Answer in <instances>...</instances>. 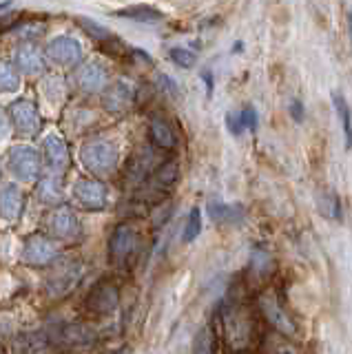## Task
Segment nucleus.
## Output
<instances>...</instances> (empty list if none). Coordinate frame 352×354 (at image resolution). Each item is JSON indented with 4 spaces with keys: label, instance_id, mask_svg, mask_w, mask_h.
Returning <instances> with one entry per match:
<instances>
[{
    "label": "nucleus",
    "instance_id": "obj_17",
    "mask_svg": "<svg viewBox=\"0 0 352 354\" xmlns=\"http://www.w3.org/2000/svg\"><path fill=\"white\" fill-rule=\"evenodd\" d=\"M14 64L18 66L20 73L25 75H38L42 69H45V55L36 47V44H20L14 53Z\"/></svg>",
    "mask_w": 352,
    "mask_h": 354
},
{
    "label": "nucleus",
    "instance_id": "obj_38",
    "mask_svg": "<svg viewBox=\"0 0 352 354\" xmlns=\"http://www.w3.org/2000/svg\"><path fill=\"white\" fill-rule=\"evenodd\" d=\"M133 55H136V58H142L145 62H151V55H149V53H145L142 49H133Z\"/></svg>",
    "mask_w": 352,
    "mask_h": 354
},
{
    "label": "nucleus",
    "instance_id": "obj_3",
    "mask_svg": "<svg viewBox=\"0 0 352 354\" xmlns=\"http://www.w3.org/2000/svg\"><path fill=\"white\" fill-rule=\"evenodd\" d=\"M82 263L80 261H60L51 268L47 281H45V292L49 299H62L67 297L75 286L82 279Z\"/></svg>",
    "mask_w": 352,
    "mask_h": 354
},
{
    "label": "nucleus",
    "instance_id": "obj_12",
    "mask_svg": "<svg viewBox=\"0 0 352 354\" xmlns=\"http://www.w3.org/2000/svg\"><path fill=\"white\" fill-rule=\"evenodd\" d=\"M58 259V248L49 237L34 235L25 241L23 246V261L34 268H47Z\"/></svg>",
    "mask_w": 352,
    "mask_h": 354
},
{
    "label": "nucleus",
    "instance_id": "obj_31",
    "mask_svg": "<svg viewBox=\"0 0 352 354\" xmlns=\"http://www.w3.org/2000/svg\"><path fill=\"white\" fill-rule=\"evenodd\" d=\"M78 22L84 27V31L89 33V36H93L98 42H102V44H111V42H118L113 36H111V31L109 29H104V27H100L98 22H93V20H86V18H78Z\"/></svg>",
    "mask_w": 352,
    "mask_h": 354
},
{
    "label": "nucleus",
    "instance_id": "obj_2",
    "mask_svg": "<svg viewBox=\"0 0 352 354\" xmlns=\"http://www.w3.org/2000/svg\"><path fill=\"white\" fill-rule=\"evenodd\" d=\"M80 160L82 166L89 173H93L95 177H106L115 173L118 164H120V149L118 144L111 140L98 138V140H89L82 144L80 149Z\"/></svg>",
    "mask_w": 352,
    "mask_h": 354
},
{
    "label": "nucleus",
    "instance_id": "obj_28",
    "mask_svg": "<svg viewBox=\"0 0 352 354\" xmlns=\"http://www.w3.org/2000/svg\"><path fill=\"white\" fill-rule=\"evenodd\" d=\"M0 84H3L5 93H16L20 88V71L18 66L12 62H3V69H0Z\"/></svg>",
    "mask_w": 352,
    "mask_h": 354
},
{
    "label": "nucleus",
    "instance_id": "obj_5",
    "mask_svg": "<svg viewBox=\"0 0 352 354\" xmlns=\"http://www.w3.org/2000/svg\"><path fill=\"white\" fill-rule=\"evenodd\" d=\"M257 308L261 317L268 321V326L272 330L281 332V335L295 339L297 337V326L295 321L290 319V315L286 313V308L281 306V299L275 290H263L259 297H257Z\"/></svg>",
    "mask_w": 352,
    "mask_h": 354
},
{
    "label": "nucleus",
    "instance_id": "obj_27",
    "mask_svg": "<svg viewBox=\"0 0 352 354\" xmlns=\"http://www.w3.org/2000/svg\"><path fill=\"white\" fill-rule=\"evenodd\" d=\"M178 175H180V164L175 160H167L164 164L158 166L156 171V184L162 186V188H169L178 182Z\"/></svg>",
    "mask_w": 352,
    "mask_h": 354
},
{
    "label": "nucleus",
    "instance_id": "obj_23",
    "mask_svg": "<svg viewBox=\"0 0 352 354\" xmlns=\"http://www.w3.org/2000/svg\"><path fill=\"white\" fill-rule=\"evenodd\" d=\"M261 354H302V350L295 346L290 337L275 330V335L261 341Z\"/></svg>",
    "mask_w": 352,
    "mask_h": 354
},
{
    "label": "nucleus",
    "instance_id": "obj_10",
    "mask_svg": "<svg viewBox=\"0 0 352 354\" xmlns=\"http://www.w3.org/2000/svg\"><path fill=\"white\" fill-rule=\"evenodd\" d=\"M73 197L84 210H104L109 204V188L100 180L82 177L73 184Z\"/></svg>",
    "mask_w": 352,
    "mask_h": 354
},
{
    "label": "nucleus",
    "instance_id": "obj_6",
    "mask_svg": "<svg viewBox=\"0 0 352 354\" xmlns=\"http://www.w3.org/2000/svg\"><path fill=\"white\" fill-rule=\"evenodd\" d=\"M45 228L53 239H60V241H78L82 235L78 215H75L69 206L53 208L45 219Z\"/></svg>",
    "mask_w": 352,
    "mask_h": 354
},
{
    "label": "nucleus",
    "instance_id": "obj_18",
    "mask_svg": "<svg viewBox=\"0 0 352 354\" xmlns=\"http://www.w3.org/2000/svg\"><path fill=\"white\" fill-rule=\"evenodd\" d=\"M149 138L153 142V147H158L162 151H173L178 147V136H175L173 127L164 118H151L149 122Z\"/></svg>",
    "mask_w": 352,
    "mask_h": 354
},
{
    "label": "nucleus",
    "instance_id": "obj_36",
    "mask_svg": "<svg viewBox=\"0 0 352 354\" xmlns=\"http://www.w3.org/2000/svg\"><path fill=\"white\" fill-rule=\"evenodd\" d=\"M290 115H293L295 122H304L306 111H304V102H302V100H293V102H290Z\"/></svg>",
    "mask_w": 352,
    "mask_h": 354
},
{
    "label": "nucleus",
    "instance_id": "obj_25",
    "mask_svg": "<svg viewBox=\"0 0 352 354\" xmlns=\"http://www.w3.org/2000/svg\"><path fill=\"white\" fill-rule=\"evenodd\" d=\"M333 102H335V111L341 120V127H344V138H346V149H352V115L346 97L341 93H333Z\"/></svg>",
    "mask_w": 352,
    "mask_h": 354
},
{
    "label": "nucleus",
    "instance_id": "obj_20",
    "mask_svg": "<svg viewBox=\"0 0 352 354\" xmlns=\"http://www.w3.org/2000/svg\"><path fill=\"white\" fill-rule=\"evenodd\" d=\"M38 199L42 204L47 206H58L62 202V180H60V173H49L45 177H40L38 182Z\"/></svg>",
    "mask_w": 352,
    "mask_h": 354
},
{
    "label": "nucleus",
    "instance_id": "obj_7",
    "mask_svg": "<svg viewBox=\"0 0 352 354\" xmlns=\"http://www.w3.org/2000/svg\"><path fill=\"white\" fill-rule=\"evenodd\" d=\"M7 113L14 124V131L23 138L36 136L42 127V118H40V111H38L36 102H31L27 97H20L16 102L9 104Z\"/></svg>",
    "mask_w": 352,
    "mask_h": 354
},
{
    "label": "nucleus",
    "instance_id": "obj_16",
    "mask_svg": "<svg viewBox=\"0 0 352 354\" xmlns=\"http://www.w3.org/2000/svg\"><path fill=\"white\" fill-rule=\"evenodd\" d=\"M42 155H45V162L53 173H62L69 166V149L56 133H51L42 142Z\"/></svg>",
    "mask_w": 352,
    "mask_h": 354
},
{
    "label": "nucleus",
    "instance_id": "obj_15",
    "mask_svg": "<svg viewBox=\"0 0 352 354\" xmlns=\"http://www.w3.org/2000/svg\"><path fill=\"white\" fill-rule=\"evenodd\" d=\"M106 69L102 64H98V62H86L82 66H78L75 69V75H73V80L75 84H78L80 91L84 93H98V91H104V88L109 86L106 84Z\"/></svg>",
    "mask_w": 352,
    "mask_h": 354
},
{
    "label": "nucleus",
    "instance_id": "obj_4",
    "mask_svg": "<svg viewBox=\"0 0 352 354\" xmlns=\"http://www.w3.org/2000/svg\"><path fill=\"white\" fill-rule=\"evenodd\" d=\"M140 246V232L133 224H120L109 237V261L118 268L124 266L136 257Z\"/></svg>",
    "mask_w": 352,
    "mask_h": 354
},
{
    "label": "nucleus",
    "instance_id": "obj_24",
    "mask_svg": "<svg viewBox=\"0 0 352 354\" xmlns=\"http://www.w3.org/2000/svg\"><path fill=\"white\" fill-rule=\"evenodd\" d=\"M118 18H127V20H138V22H160L164 16L162 11L156 7H147V5H138V7H124L115 11Z\"/></svg>",
    "mask_w": 352,
    "mask_h": 354
},
{
    "label": "nucleus",
    "instance_id": "obj_8",
    "mask_svg": "<svg viewBox=\"0 0 352 354\" xmlns=\"http://www.w3.org/2000/svg\"><path fill=\"white\" fill-rule=\"evenodd\" d=\"M9 171H12L20 182H36L42 171V160L36 149L27 144H18L9 151Z\"/></svg>",
    "mask_w": 352,
    "mask_h": 354
},
{
    "label": "nucleus",
    "instance_id": "obj_34",
    "mask_svg": "<svg viewBox=\"0 0 352 354\" xmlns=\"http://www.w3.org/2000/svg\"><path fill=\"white\" fill-rule=\"evenodd\" d=\"M239 115H241V122H244V127L248 131H257V127H259V115H257L255 106H246Z\"/></svg>",
    "mask_w": 352,
    "mask_h": 354
},
{
    "label": "nucleus",
    "instance_id": "obj_30",
    "mask_svg": "<svg viewBox=\"0 0 352 354\" xmlns=\"http://www.w3.org/2000/svg\"><path fill=\"white\" fill-rule=\"evenodd\" d=\"M202 232V210L200 208H193L189 213V219H186V226H184V235H182V241L184 243H191L200 237Z\"/></svg>",
    "mask_w": 352,
    "mask_h": 354
},
{
    "label": "nucleus",
    "instance_id": "obj_14",
    "mask_svg": "<svg viewBox=\"0 0 352 354\" xmlns=\"http://www.w3.org/2000/svg\"><path fill=\"white\" fill-rule=\"evenodd\" d=\"M95 339H98V335H95V330L89 324H69V326H62L56 332V335H53V341L60 343L62 348H71V350L89 348Z\"/></svg>",
    "mask_w": 352,
    "mask_h": 354
},
{
    "label": "nucleus",
    "instance_id": "obj_19",
    "mask_svg": "<svg viewBox=\"0 0 352 354\" xmlns=\"http://www.w3.org/2000/svg\"><path fill=\"white\" fill-rule=\"evenodd\" d=\"M25 206V197L23 191L16 184H5L3 186V195H0V208H3V217L7 221H14L20 217Z\"/></svg>",
    "mask_w": 352,
    "mask_h": 354
},
{
    "label": "nucleus",
    "instance_id": "obj_1",
    "mask_svg": "<svg viewBox=\"0 0 352 354\" xmlns=\"http://www.w3.org/2000/svg\"><path fill=\"white\" fill-rule=\"evenodd\" d=\"M224 339L233 352H248L257 343V321L241 304H228L222 313Z\"/></svg>",
    "mask_w": 352,
    "mask_h": 354
},
{
    "label": "nucleus",
    "instance_id": "obj_37",
    "mask_svg": "<svg viewBox=\"0 0 352 354\" xmlns=\"http://www.w3.org/2000/svg\"><path fill=\"white\" fill-rule=\"evenodd\" d=\"M202 77H204V82H206V97H211L213 95V75L208 73V71H202Z\"/></svg>",
    "mask_w": 352,
    "mask_h": 354
},
{
    "label": "nucleus",
    "instance_id": "obj_35",
    "mask_svg": "<svg viewBox=\"0 0 352 354\" xmlns=\"http://www.w3.org/2000/svg\"><path fill=\"white\" fill-rule=\"evenodd\" d=\"M226 129L233 133V136H241V131H244V122H241V115H235V113H228L226 115Z\"/></svg>",
    "mask_w": 352,
    "mask_h": 354
},
{
    "label": "nucleus",
    "instance_id": "obj_21",
    "mask_svg": "<svg viewBox=\"0 0 352 354\" xmlns=\"http://www.w3.org/2000/svg\"><path fill=\"white\" fill-rule=\"evenodd\" d=\"M208 217H211L215 224H222V226H235L244 221V208L239 204H219L213 202L208 204Z\"/></svg>",
    "mask_w": 352,
    "mask_h": 354
},
{
    "label": "nucleus",
    "instance_id": "obj_40",
    "mask_svg": "<svg viewBox=\"0 0 352 354\" xmlns=\"http://www.w3.org/2000/svg\"><path fill=\"white\" fill-rule=\"evenodd\" d=\"M235 354H241V352H235Z\"/></svg>",
    "mask_w": 352,
    "mask_h": 354
},
{
    "label": "nucleus",
    "instance_id": "obj_32",
    "mask_svg": "<svg viewBox=\"0 0 352 354\" xmlns=\"http://www.w3.org/2000/svg\"><path fill=\"white\" fill-rule=\"evenodd\" d=\"M169 55H171V60H173L175 64L182 66V69H191V66H195V64H197V55H195L191 49L173 47V49L169 51Z\"/></svg>",
    "mask_w": 352,
    "mask_h": 354
},
{
    "label": "nucleus",
    "instance_id": "obj_29",
    "mask_svg": "<svg viewBox=\"0 0 352 354\" xmlns=\"http://www.w3.org/2000/svg\"><path fill=\"white\" fill-rule=\"evenodd\" d=\"M193 354H215V332L211 326L202 328L193 341Z\"/></svg>",
    "mask_w": 352,
    "mask_h": 354
},
{
    "label": "nucleus",
    "instance_id": "obj_39",
    "mask_svg": "<svg viewBox=\"0 0 352 354\" xmlns=\"http://www.w3.org/2000/svg\"><path fill=\"white\" fill-rule=\"evenodd\" d=\"M348 29H350V42H352V11H348Z\"/></svg>",
    "mask_w": 352,
    "mask_h": 354
},
{
    "label": "nucleus",
    "instance_id": "obj_22",
    "mask_svg": "<svg viewBox=\"0 0 352 354\" xmlns=\"http://www.w3.org/2000/svg\"><path fill=\"white\" fill-rule=\"evenodd\" d=\"M272 268H275V263H272V257L266 252V250H252L250 254V263H248V274H250V279H255L259 283H263L268 279V277L272 274Z\"/></svg>",
    "mask_w": 352,
    "mask_h": 354
},
{
    "label": "nucleus",
    "instance_id": "obj_26",
    "mask_svg": "<svg viewBox=\"0 0 352 354\" xmlns=\"http://www.w3.org/2000/svg\"><path fill=\"white\" fill-rule=\"evenodd\" d=\"M317 208L328 219H341V202L333 191H324L317 197Z\"/></svg>",
    "mask_w": 352,
    "mask_h": 354
},
{
    "label": "nucleus",
    "instance_id": "obj_13",
    "mask_svg": "<svg viewBox=\"0 0 352 354\" xmlns=\"http://www.w3.org/2000/svg\"><path fill=\"white\" fill-rule=\"evenodd\" d=\"M133 100H136V88L127 80H115L102 91V106L113 115L127 113L133 106Z\"/></svg>",
    "mask_w": 352,
    "mask_h": 354
},
{
    "label": "nucleus",
    "instance_id": "obj_9",
    "mask_svg": "<svg viewBox=\"0 0 352 354\" xmlns=\"http://www.w3.org/2000/svg\"><path fill=\"white\" fill-rule=\"evenodd\" d=\"M118 304H120V290H118V286L109 279L98 281L84 299L86 310L98 317L111 315L113 310H118Z\"/></svg>",
    "mask_w": 352,
    "mask_h": 354
},
{
    "label": "nucleus",
    "instance_id": "obj_11",
    "mask_svg": "<svg viewBox=\"0 0 352 354\" xmlns=\"http://www.w3.org/2000/svg\"><path fill=\"white\" fill-rule=\"evenodd\" d=\"M45 55L58 66H78L82 60V44L71 36H56L49 40Z\"/></svg>",
    "mask_w": 352,
    "mask_h": 354
},
{
    "label": "nucleus",
    "instance_id": "obj_33",
    "mask_svg": "<svg viewBox=\"0 0 352 354\" xmlns=\"http://www.w3.org/2000/svg\"><path fill=\"white\" fill-rule=\"evenodd\" d=\"M156 82H158V86H160V91L169 93L171 97H180V88H178V82H175L171 75H167V73H158Z\"/></svg>",
    "mask_w": 352,
    "mask_h": 354
}]
</instances>
